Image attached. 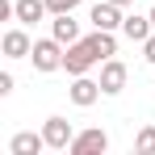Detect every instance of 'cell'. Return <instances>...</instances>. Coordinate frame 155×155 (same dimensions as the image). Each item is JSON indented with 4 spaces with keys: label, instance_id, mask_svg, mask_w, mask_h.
<instances>
[{
    "label": "cell",
    "instance_id": "cell-2",
    "mask_svg": "<svg viewBox=\"0 0 155 155\" xmlns=\"http://www.w3.org/2000/svg\"><path fill=\"white\" fill-rule=\"evenodd\" d=\"M63 54H67V46L59 42V38H34V51H29V59H34V71H59L63 67Z\"/></svg>",
    "mask_w": 155,
    "mask_h": 155
},
{
    "label": "cell",
    "instance_id": "cell-3",
    "mask_svg": "<svg viewBox=\"0 0 155 155\" xmlns=\"http://www.w3.org/2000/svg\"><path fill=\"white\" fill-rule=\"evenodd\" d=\"M71 155H105L109 151V134L101 126H88V130H76V138H71Z\"/></svg>",
    "mask_w": 155,
    "mask_h": 155
},
{
    "label": "cell",
    "instance_id": "cell-19",
    "mask_svg": "<svg viewBox=\"0 0 155 155\" xmlns=\"http://www.w3.org/2000/svg\"><path fill=\"white\" fill-rule=\"evenodd\" d=\"M151 25H155V8H151Z\"/></svg>",
    "mask_w": 155,
    "mask_h": 155
},
{
    "label": "cell",
    "instance_id": "cell-8",
    "mask_svg": "<svg viewBox=\"0 0 155 155\" xmlns=\"http://www.w3.org/2000/svg\"><path fill=\"white\" fill-rule=\"evenodd\" d=\"M126 80H130V71H126L122 59H105L101 63V88H105V97H117V92L126 88Z\"/></svg>",
    "mask_w": 155,
    "mask_h": 155
},
{
    "label": "cell",
    "instance_id": "cell-14",
    "mask_svg": "<svg viewBox=\"0 0 155 155\" xmlns=\"http://www.w3.org/2000/svg\"><path fill=\"white\" fill-rule=\"evenodd\" d=\"M134 151L138 155H155V126H143L134 134Z\"/></svg>",
    "mask_w": 155,
    "mask_h": 155
},
{
    "label": "cell",
    "instance_id": "cell-16",
    "mask_svg": "<svg viewBox=\"0 0 155 155\" xmlns=\"http://www.w3.org/2000/svg\"><path fill=\"white\" fill-rule=\"evenodd\" d=\"M143 59H147V63H151V67H155V34H151V38H147V42H143Z\"/></svg>",
    "mask_w": 155,
    "mask_h": 155
},
{
    "label": "cell",
    "instance_id": "cell-12",
    "mask_svg": "<svg viewBox=\"0 0 155 155\" xmlns=\"http://www.w3.org/2000/svg\"><path fill=\"white\" fill-rule=\"evenodd\" d=\"M122 34H126L130 42H138V46H143V42H147V38L155 34V25H151V13H147V17H138V13H130L126 21H122Z\"/></svg>",
    "mask_w": 155,
    "mask_h": 155
},
{
    "label": "cell",
    "instance_id": "cell-4",
    "mask_svg": "<svg viewBox=\"0 0 155 155\" xmlns=\"http://www.w3.org/2000/svg\"><path fill=\"white\" fill-rule=\"evenodd\" d=\"M42 134H46V147H51V151H67V147H71V138H76V126H71L67 117H59V113H54V117L42 122Z\"/></svg>",
    "mask_w": 155,
    "mask_h": 155
},
{
    "label": "cell",
    "instance_id": "cell-9",
    "mask_svg": "<svg viewBox=\"0 0 155 155\" xmlns=\"http://www.w3.org/2000/svg\"><path fill=\"white\" fill-rule=\"evenodd\" d=\"M42 151H51L46 147V134L38 130H21V134H13V143H8V155H42Z\"/></svg>",
    "mask_w": 155,
    "mask_h": 155
},
{
    "label": "cell",
    "instance_id": "cell-18",
    "mask_svg": "<svg viewBox=\"0 0 155 155\" xmlns=\"http://www.w3.org/2000/svg\"><path fill=\"white\" fill-rule=\"evenodd\" d=\"M113 4H117V8H130V4H134V0H113Z\"/></svg>",
    "mask_w": 155,
    "mask_h": 155
},
{
    "label": "cell",
    "instance_id": "cell-1",
    "mask_svg": "<svg viewBox=\"0 0 155 155\" xmlns=\"http://www.w3.org/2000/svg\"><path fill=\"white\" fill-rule=\"evenodd\" d=\"M97 63H101V51L92 46V38L71 42V46H67V54H63V71H67V76H88Z\"/></svg>",
    "mask_w": 155,
    "mask_h": 155
},
{
    "label": "cell",
    "instance_id": "cell-5",
    "mask_svg": "<svg viewBox=\"0 0 155 155\" xmlns=\"http://www.w3.org/2000/svg\"><path fill=\"white\" fill-rule=\"evenodd\" d=\"M29 25H17L13 29H4V38H0V46H4V59H29V51H34V38L25 34Z\"/></svg>",
    "mask_w": 155,
    "mask_h": 155
},
{
    "label": "cell",
    "instance_id": "cell-11",
    "mask_svg": "<svg viewBox=\"0 0 155 155\" xmlns=\"http://www.w3.org/2000/svg\"><path fill=\"white\" fill-rule=\"evenodd\" d=\"M46 0H13V21H21V25H38V21H46Z\"/></svg>",
    "mask_w": 155,
    "mask_h": 155
},
{
    "label": "cell",
    "instance_id": "cell-7",
    "mask_svg": "<svg viewBox=\"0 0 155 155\" xmlns=\"http://www.w3.org/2000/svg\"><path fill=\"white\" fill-rule=\"evenodd\" d=\"M88 21H92V29H113V34H117L126 17H122V8H117L113 0H97V4L88 8Z\"/></svg>",
    "mask_w": 155,
    "mask_h": 155
},
{
    "label": "cell",
    "instance_id": "cell-10",
    "mask_svg": "<svg viewBox=\"0 0 155 155\" xmlns=\"http://www.w3.org/2000/svg\"><path fill=\"white\" fill-rule=\"evenodd\" d=\"M51 34L63 42V46H71V42L84 38V34H80V21L71 17V13H51Z\"/></svg>",
    "mask_w": 155,
    "mask_h": 155
},
{
    "label": "cell",
    "instance_id": "cell-6",
    "mask_svg": "<svg viewBox=\"0 0 155 155\" xmlns=\"http://www.w3.org/2000/svg\"><path fill=\"white\" fill-rule=\"evenodd\" d=\"M67 97H71V105H80V109H88V105H97L105 97L101 80H88V76H71V88H67Z\"/></svg>",
    "mask_w": 155,
    "mask_h": 155
},
{
    "label": "cell",
    "instance_id": "cell-17",
    "mask_svg": "<svg viewBox=\"0 0 155 155\" xmlns=\"http://www.w3.org/2000/svg\"><path fill=\"white\" fill-rule=\"evenodd\" d=\"M13 92V71H0V97Z\"/></svg>",
    "mask_w": 155,
    "mask_h": 155
},
{
    "label": "cell",
    "instance_id": "cell-13",
    "mask_svg": "<svg viewBox=\"0 0 155 155\" xmlns=\"http://www.w3.org/2000/svg\"><path fill=\"white\" fill-rule=\"evenodd\" d=\"M88 38H92V46L101 51V63H105V59H113V54H117V38H113V29H92Z\"/></svg>",
    "mask_w": 155,
    "mask_h": 155
},
{
    "label": "cell",
    "instance_id": "cell-15",
    "mask_svg": "<svg viewBox=\"0 0 155 155\" xmlns=\"http://www.w3.org/2000/svg\"><path fill=\"white\" fill-rule=\"evenodd\" d=\"M84 0H46V8L51 13H71V8H80Z\"/></svg>",
    "mask_w": 155,
    "mask_h": 155
}]
</instances>
